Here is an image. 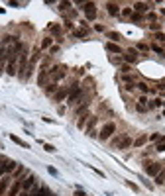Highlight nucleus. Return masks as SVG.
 Returning a JSON list of instances; mask_svg holds the SVG:
<instances>
[{
    "label": "nucleus",
    "mask_w": 165,
    "mask_h": 196,
    "mask_svg": "<svg viewBox=\"0 0 165 196\" xmlns=\"http://www.w3.org/2000/svg\"><path fill=\"white\" fill-rule=\"evenodd\" d=\"M153 51H155V53H163V49L161 47H157V45H153V47H152Z\"/></svg>",
    "instance_id": "41"
},
{
    "label": "nucleus",
    "mask_w": 165,
    "mask_h": 196,
    "mask_svg": "<svg viewBox=\"0 0 165 196\" xmlns=\"http://www.w3.org/2000/svg\"><path fill=\"white\" fill-rule=\"evenodd\" d=\"M126 184H128V186H130V188H132V190H134V192H138V186H136L134 183H130V180H126Z\"/></svg>",
    "instance_id": "35"
},
{
    "label": "nucleus",
    "mask_w": 165,
    "mask_h": 196,
    "mask_svg": "<svg viewBox=\"0 0 165 196\" xmlns=\"http://www.w3.org/2000/svg\"><path fill=\"white\" fill-rule=\"evenodd\" d=\"M122 14H124V16H132V8H124V12H122Z\"/></svg>",
    "instance_id": "39"
},
{
    "label": "nucleus",
    "mask_w": 165,
    "mask_h": 196,
    "mask_svg": "<svg viewBox=\"0 0 165 196\" xmlns=\"http://www.w3.org/2000/svg\"><path fill=\"white\" fill-rule=\"evenodd\" d=\"M140 20H141L140 14H132V22H134V24H136V22H140Z\"/></svg>",
    "instance_id": "34"
},
{
    "label": "nucleus",
    "mask_w": 165,
    "mask_h": 196,
    "mask_svg": "<svg viewBox=\"0 0 165 196\" xmlns=\"http://www.w3.org/2000/svg\"><path fill=\"white\" fill-rule=\"evenodd\" d=\"M75 35H77V37H84V35H87V31H84V30H77V31H75Z\"/></svg>",
    "instance_id": "33"
},
{
    "label": "nucleus",
    "mask_w": 165,
    "mask_h": 196,
    "mask_svg": "<svg viewBox=\"0 0 165 196\" xmlns=\"http://www.w3.org/2000/svg\"><path fill=\"white\" fill-rule=\"evenodd\" d=\"M163 183H165V169H161L155 175V184H163Z\"/></svg>",
    "instance_id": "16"
},
{
    "label": "nucleus",
    "mask_w": 165,
    "mask_h": 196,
    "mask_svg": "<svg viewBox=\"0 0 165 196\" xmlns=\"http://www.w3.org/2000/svg\"><path fill=\"white\" fill-rule=\"evenodd\" d=\"M79 96H81V88H79V85H71V88H69V96H67V102H69V104H75Z\"/></svg>",
    "instance_id": "2"
},
{
    "label": "nucleus",
    "mask_w": 165,
    "mask_h": 196,
    "mask_svg": "<svg viewBox=\"0 0 165 196\" xmlns=\"http://www.w3.org/2000/svg\"><path fill=\"white\" fill-rule=\"evenodd\" d=\"M47 77H51L53 81H59V78H63V77H65V71H61L59 67H53L51 71H47Z\"/></svg>",
    "instance_id": "7"
},
{
    "label": "nucleus",
    "mask_w": 165,
    "mask_h": 196,
    "mask_svg": "<svg viewBox=\"0 0 165 196\" xmlns=\"http://www.w3.org/2000/svg\"><path fill=\"white\" fill-rule=\"evenodd\" d=\"M75 196H88V194L83 192V190H75Z\"/></svg>",
    "instance_id": "40"
},
{
    "label": "nucleus",
    "mask_w": 165,
    "mask_h": 196,
    "mask_svg": "<svg viewBox=\"0 0 165 196\" xmlns=\"http://www.w3.org/2000/svg\"><path fill=\"white\" fill-rule=\"evenodd\" d=\"M84 14H87V20H94V16H96V4L87 2L84 4Z\"/></svg>",
    "instance_id": "4"
},
{
    "label": "nucleus",
    "mask_w": 165,
    "mask_h": 196,
    "mask_svg": "<svg viewBox=\"0 0 165 196\" xmlns=\"http://www.w3.org/2000/svg\"><path fill=\"white\" fill-rule=\"evenodd\" d=\"M55 88H57V85H55V82H51V85L45 88V90H47V94H53V92H55Z\"/></svg>",
    "instance_id": "25"
},
{
    "label": "nucleus",
    "mask_w": 165,
    "mask_h": 196,
    "mask_svg": "<svg viewBox=\"0 0 165 196\" xmlns=\"http://www.w3.org/2000/svg\"><path fill=\"white\" fill-rule=\"evenodd\" d=\"M10 180H12V179H10V176H4V179H2V180H0V196H2V194H4V192H6V190H8V188H10Z\"/></svg>",
    "instance_id": "10"
},
{
    "label": "nucleus",
    "mask_w": 165,
    "mask_h": 196,
    "mask_svg": "<svg viewBox=\"0 0 165 196\" xmlns=\"http://www.w3.org/2000/svg\"><path fill=\"white\" fill-rule=\"evenodd\" d=\"M4 161H6V159H0V167H2V165H4Z\"/></svg>",
    "instance_id": "44"
},
{
    "label": "nucleus",
    "mask_w": 165,
    "mask_h": 196,
    "mask_svg": "<svg viewBox=\"0 0 165 196\" xmlns=\"http://www.w3.org/2000/svg\"><path fill=\"white\" fill-rule=\"evenodd\" d=\"M122 78H124V82H128V85H132V82H134V78H132L130 74H124V77H122Z\"/></svg>",
    "instance_id": "31"
},
{
    "label": "nucleus",
    "mask_w": 165,
    "mask_h": 196,
    "mask_svg": "<svg viewBox=\"0 0 165 196\" xmlns=\"http://www.w3.org/2000/svg\"><path fill=\"white\" fill-rule=\"evenodd\" d=\"M47 194V188H34L30 192V196H45Z\"/></svg>",
    "instance_id": "18"
},
{
    "label": "nucleus",
    "mask_w": 165,
    "mask_h": 196,
    "mask_svg": "<svg viewBox=\"0 0 165 196\" xmlns=\"http://www.w3.org/2000/svg\"><path fill=\"white\" fill-rule=\"evenodd\" d=\"M47 47H51V37H45V39L41 41V49H47Z\"/></svg>",
    "instance_id": "21"
},
{
    "label": "nucleus",
    "mask_w": 165,
    "mask_h": 196,
    "mask_svg": "<svg viewBox=\"0 0 165 196\" xmlns=\"http://www.w3.org/2000/svg\"><path fill=\"white\" fill-rule=\"evenodd\" d=\"M155 151H159V153H163L165 151V141H159V145L155 147Z\"/></svg>",
    "instance_id": "28"
},
{
    "label": "nucleus",
    "mask_w": 165,
    "mask_h": 196,
    "mask_svg": "<svg viewBox=\"0 0 165 196\" xmlns=\"http://www.w3.org/2000/svg\"><path fill=\"white\" fill-rule=\"evenodd\" d=\"M136 108H138V112H145V110H148V106H145V104H138Z\"/></svg>",
    "instance_id": "36"
},
{
    "label": "nucleus",
    "mask_w": 165,
    "mask_h": 196,
    "mask_svg": "<svg viewBox=\"0 0 165 196\" xmlns=\"http://www.w3.org/2000/svg\"><path fill=\"white\" fill-rule=\"evenodd\" d=\"M106 49L110 51V53H122L120 45H116V43H106Z\"/></svg>",
    "instance_id": "17"
},
{
    "label": "nucleus",
    "mask_w": 165,
    "mask_h": 196,
    "mask_svg": "<svg viewBox=\"0 0 165 196\" xmlns=\"http://www.w3.org/2000/svg\"><path fill=\"white\" fill-rule=\"evenodd\" d=\"M87 108H88V102H84L81 108H77V112H75V114H77V116H81V114H84V110H87Z\"/></svg>",
    "instance_id": "22"
},
{
    "label": "nucleus",
    "mask_w": 165,
    "mask_h": 196,
    "mask_svg": "<svg viewBox=\"0 0 165 196\" xmlns=\"http://www.w3.org/2000/svg\"><path fill=\"white\" fill-rule=\"evenodd\" d=\"M136 57H138V51H136V49H130L128 53L124 55V59H126L128 63H134V61H136Z\"/></svg>",
    "instance_id": "14"
},
{
    "label": "nucleus",
    "mask_w": 165,
    "mask_h": 196,
    "mask_svg": "<svg viewBox=\"0 0 165 196\" xmlns=\"http://www.w3.org/2000/svg\"><path fill=\"white\" fill-rule=\"evenodd\" d=\"M118 8H120V6H118L116 2H106V10H108V14H112V16L118 14Z\"/></svg>",
    "instance_id": "13"
},
{
    "label": "nucleus",
    "mask_w": 165,
    "mask_h": 196,
    "mask_svg": "<svg viewBox=\"0 0 165 196\" xmlns=\"http://www.w3.org/2000/svg\"><path fill=\"white\" fill-rule=\"evenodd\" d=\"M6 55H8L6 49H0V61H4V59H6Z\"/></svg>",
    "instance_id": "32"
},
{
    "label": "nucleus",
    "mask_w": 165,
    "mask_h": 196,
    "mask_svg": "<svg viewBox=\"0 0 165 196\" xmlns=\"http://www.w3.org/2000/svg\"><path fill=\"white\" fill-rule=\"evenodd\" d=\"M155 37H157L159 41H165V35H163V34H155Z\"/></svg>",
    "instance_id": "42"
},
{
    "label": "nucleus",
    "mask_w": 165,
    "mask_h": 196,
    "mask_svg": "<svg viewBox=\"0 0 165 196\" xmlns=\"http://www.w3.org/2000/svg\"><path fill=\"white\" fill-rule=\"evenodd\" d=\"M120 71H122V73H130L132 69H130V65H122V69H120Z\"/></svg>",
    "instance_id": "37"
},
{
    "label": "nucleus",
    "mask_w": 165,
    "mask_h": 196,
    "mask_svg": "<svg viewBox=\"0 0 165 196\" xmlns=\"http://www.w3.org/2000/svg\"><path fill=\"white\" fill-rule=\"evenodd\" d=\"M116 145L120 147V149H128L130 145H134V141H132V137H128V135H124V137H122L120 141L116 143Z\"/></svg>",
    "instance_id": "9"
},
{
    "label": "nucleus",
    "mask_w": 165,
    "mask_h": 196,
    "mask_svg": "<svg viewBox=\"0 0 165 196\" xmlns=\"http://www.w3.org/2000/svg\"><path fill=\"white\" fill-rule=\"evenodd\" d=\"M116 132V124L114 122H108V124H104V128L100 129V133H98V137L102 139V141H106L108 137H112V133Z\"/></svg>",
    "instance_id": "1"
},
{
    "label": "nucleus",
    "mask_w": 165,
    "mask_h": 196,
    "mask_svg": "<svg viewBox=\"0 0 165 196\" xmlns=\"http://www.w3.org/2000/svg\"><path fill=\"white\" fill-rule=\"evenodd\" d=\"M59 8H61V10H67V8H71V2H61Z\"/></svg>",
    "instance_id": "30"
},
{
    "label": "nucleus",
    "mask_w": 165,
    "mask_h": 196,
    "mask_svg": "<svg viewBox=\"0 0 165 196\" xmlns=\"http://www.w3.org/2000/svg\"><path fill=\"white\" fill-rule=\"evenodd\" d=\"M161 104H163V102L159 100V98H155V100L149 102V108H157V106H161Z\"/></svg>",
    "instance_id": "24"
},
{
    "label": "nucleus",
    "mask_w": 165,
    "mask_h": 196,
    "mask_svg": "<svg viewBox=\"0 0 165 196\" xmlns=\"http://www.w3.org/2000/svg\"><path fill=\"white\" fill-rule=\"evenodd\" d=\"M96 120H98V118H94V116H92L91 120H88V124H87V133L92 132V128H94V124H96Z\"/></svg>",
    "instance_id": "20"
},
{
    "label": "nucleus",
    "mask_w": 165,
    "mask_h": 196,
    "mask_svg": "<svg viewBox=\"0 0 165 196\" xmlns=\"http://www.w3.org/2000/svg\"><path fill=\"white\" fill-rule=\"evenodd\" d=\"M145 141H148V135H140V137H138V139H136V141H134V147H141V145H144Z\"/></svg>",
    "instance_id": "19"
},
{
    "label": "nucleus",
    "mask_w": 165,
    "mask_h": 196,
    "mask_svg": "<svg viewBox=\"0 0 165 196\" xmlns=\"http://www.w3.org/2000/svg\"><path fill=\"white\" fill-rule=\"evenodd\" d=\"M18 196H30V194H28V192H20V194H18Z\"/></svg>",
    "instance_id": "43"
},
{
    "label": "nucleus",
    "mask_w": 165,
    "mask_h": 196,
    "mask_svg": "<svg viewBox=\"0 0 165 196\" xmlns=\"http://www.w3.org/2000/svg\"><path fill=\"white\" fill-rule=\"evenodd\" d=\"M108 37H110V39H114V41H120V39H122V35L116 34V31H110V34H108Z\"/></svg>",
    "instance_id": "23"
},
{
    "label": "nucleus",
    "mask_w": 165,
    "mask_h": 196,
    "mask_svg": "<svg viewBox=\"0 0 165 196\" xmlns=\"http://www.w3.org/2000/svg\"><path fill=\"white\" fill-rule=\"evenodd\" d=\"M36 186V176H26V179H22V188H24V192H28L30 188H34Z\"/></svg>",
    "instance_id": "6"
},
{
    "label": "nucleus",
    "mask_w": 165,
    "mask_h": 196,
    "mask_svg": "<svg viewBox=\"0 0 165 196\" xmlns=\"http://www.w3.org/2000/svg\"><path fill=\"white\" fill-rule=\"evenodd\" d=\"M10 139H12L14 143H18V145H20V147H24V149H30V143H26V141H24V139H20V137H18V135L10 133Z\"/></svg>",
    "instance_id": "12"
},
{
    "label": "nucleus",
    "mask_w": 165,
    "mask_h": 196,
    "mask_svg": "<svg viewBox=\"0 0 165 196\" xmlns=\"http://www.w3.org/2000/svg\"><path fill=\"white\" fill-rule=\"evenodd\" d=\"M148 8H149V4H145V2H136V4H134L136 14H144V12H148Z\"/></svg>",
    "instance_id": "11"
},
{
    "label": "nucleus",
    "mask_w": 165,
    "mask_h": 196,
    "mask_svg": "<svg viewBox=\"0 0 165 196\" xmlns=\"http://www.w3.org/2000/svg\"><path fill=\"white\" fill-rule=\"evenodd\" d=\"M136 86H138V88H140L141 92H148V90H149V88H148V85H145V82H138V85H136Z\"/></svg>",
    "instance_id": "26"
},
{
    "label": "nucleus",
    "mask_w": 165,
    "mask_h": 196,
    "mask_svg": "<svg viewBox=\"0 0 165 196\" xmlns=\"http://www.w3.org/2000/svg\"><path fill=\"white\" fill-rule=\"evenodd\" d=\"M22 190V180H16L14 184H10V188H8V196H18Z\"/></svg>",
    "instance_id": "8"
},
{
    "label": "nucleus",
    "mask_w": 165,
    "mask_h": 196,
    "mask_svg": "<svg viewBox=\"0 0 165 196\" xmlns=\"http://www.w3.org/2000/svg\"><path fill=\"white\" fill-rule=\"evenodd\" d=\"M43 149H45L47 153H55V147H53V145H49V143H43Z\"/></svg>",
    "instance_id": "27"
},
{
    "label": "nucleus",
    "mask_w": 165,
    "mask_h": 196,
    "mask_svg": "<svg viewBox=\"0 0 165 196\" xmlns=\"http://www.w3.org/2000/svg\"><path fill=\"white\" fill-rule=\"evenodd\" d=\"M67 96H69V90H67V88H61L57 94H55V100H57V102H61L63 98H67Z\"/></svg>",
    "instance_id": "15"
},
{
    "label": "nucleus",
    "mask_w": 165,
    "mask_h": 196,
    "mask_svg": "<svg viewBox=\"0 0 165 196\" xmlns=\"http://www.w3.org/2000/svg\"><path fill=\"white\" fill-rule=\"evenodd\" d=\"M16 59H18V55H12V57L8 59V65H6V73L10 74V77H14V74H18V71H16Z\"/></svg>",
    "instance_id": "5"
},
{
    "label": "nucleus",
    "mask_w": 165,
    "mask_h": 196,
    "mask_svg": "<svg viewBox=\"0 0 165 196\" xmlns=\"http://www.w3.org/2000/svg\"><path fill=\"white\" fill-rule=\"evenodd\" d=\"M138 49H141V51H148L149 47H148V45H145V43H138Z\"/></svg>",
    "instance_id": "38"
},
{
    "label": "nucleus",
    "mask_w": 165,
    "mask_h": 196,
    "mask_svg": "<svg viewBox=\"0 0 165 196\" xmlns=\"http://www.w3.org/2000/svg\"><path fill=\"white\" fill-rule=\"evenodd\" d=\"M159 171H161V163H148L145 165V175L149 176H155Z\"/></svg>",
    "instance_id": "3"
},
{
    "label": "nucleus",
    "mask_w": 165,
    "mask_h": 196,
    "mask_svg": "<svg viewBox=\"0 0 165 196\" xmlns=\"http://www.w3.org/2000/svg\"><path fill=\"white\" fill-rule=\"evenodd\" d=\"M51 34L59 35V34H61V27H59V26H51Z\"/></svg>",
    "instance_id": "29"
}]
</instances>
